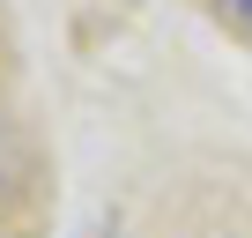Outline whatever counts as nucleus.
I'll use <instances>...</instances> for the list:
<instances>
[{
    "mask_svg": "<svg viewBox=\"0 0 252 238\" xmlns=\"http://www.w3.org/2000/svg\"><path fill=\"white\" fill-rule=\"evenodd\" d=\"M215 8H222V15L237 23V30H252V0H215Z\"/></svg>",
    "mask_w": 252,
    "mask_h": 238,
    "instance_id": "f257e3e1",
    "label": "nucleus"
}]
</instances>
